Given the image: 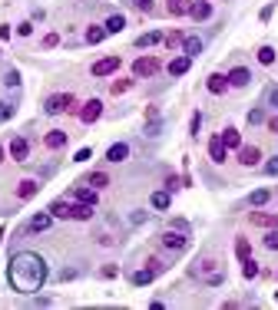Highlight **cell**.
<instances>
[{"instance_id": "1", "label": "cell", "mask_w": 278, "mask_h": 310, "mask_svg": "<svg viewBox=\"0 0 278 310\" xmlns=\"http://www.w3.org/2000/svg\"><path fill=\"white\" fill-rule=\"evenodd\" d=\"M47 261L33 251H17L7 264V280L17 294H37L47 284Z\"/></svg>"}, {"instance_id": "2", "label": "cell", "mask_w": 278, "mask_h": 310, "mask_svg": "<svg viewBox=\"0 0 278 310\" xmlns=\"http://www.w3.org/2000/svg\"><path fill=\"white\" fill-rule=\"evenodd\" d=\"M189 274L196 280H202L205 287H222V284H225V267H222V261L219 257H208V254L199 257L196 264L189 267Z\"/></svg>"}, {"instance_id": "3", "label": "cell", "mask_w": 278, "mask_h": 310, "mask_svg": "<svg viewBox=\"0 0 278 310\" xmlns=\"http://www.w3.org/2000/svg\"><path fill=\"white\" fill-rule=\"evenodd\" d=\"M43 112L47 116H60V112H80V102H76L73 93H57L43 102Z\"/></svg>"}, {"instance_id": "4", "label": "cell", "mask_w": 278, "mask_h": 310, "mask_svg": "<svg viewBox=\"0 0 278 310\" xmlns=\"http://www.w3.org/2000/svg\"><path fill=\"white\" fill-rule=\"evenodd\" d=\"M50 224H53V215H50V211H37V215H33L30 221L20 228V235H40V231H47Z\"/></svg>"}, {"instance_id": "5", "label": "cell", "mask_w": 278, "mask_h": 310, "mask_svg": "<svg viewBox=\"0 0 278 310\" xmlns=\"http://www.w3.org/2000/svg\"><path fill=\"white\" fill-rule=\"evenodd\" d=\"M159 241H163V248H166V251H176V254L189 248V238H186V231H176V228H169L163 238H159Z\"/></svg>"}, {"instance_id": "6", "label": "cell", "mask_w": 278, "mask_h": 310, "mask_svg": "<svg viewBox=\"0 0 278 310\" xmlns=\"http://www.w3.org/2000/svg\"><path fill=\"white\" fill-rule=\"evenodd\" d=\"M100 116H103V102H100V99H86V102L80 106V122L93 125Z\"/></svg>"}, {"instance_id": "7", "label": "cell", "mask_w": 278, "mask_h": 310, "mask_svg": "<svg viewBox=\"0 0 278 310\" xmlns=\"http://www.w3.org/2000/svg\"><path fill=\"white\" fill-rule=\"evenodd\" d=\"M159 66H163V63H159L156 56H139V60L133 63V73L136 76H156Z\"/></svg>"}, {"instance_id": "8", "label": "cell", "mask_w": 278, "mask_h": 310, "mask_svg": "<svg viewBox=\"0 0 278 310\" xmlns=\"http://www.w3.org/2000/svg\"><path fill=\"white\" fill-rule=\"evenodd\" d=\"M120 56H106V60H96L93 63V76H100V80H103V76H113L116 73V69H120Z\"/></svg>"}, {"instance_id": "9", "label": "cell", "mask_w": 278, "mask_h": 310, "mask_svg": "<svg viewBox=\"0 0 278 310\" xmlns=\"http://www.w3.org/2000/svg\"><path fill=\"white\" fill-rule=\"evenodd\" d=\"M10 159H13V162H27V159H30V142L17 136V139L10 142Z\"/></svg>"}, {"instance_id": "10", "label": "cell", "mask_w": 278, "mask_h": 310, "mask_svg": "<svg viewBox=\"0 0 278 310\" xmlns=\"http://www.w3.org/2000/svg\"><path fill=\"white\" fill-rule=\"evenodd\" d=\"M189 17L202 23V20H208V17H212V4H208V0H192V7H189Z\"/></svg>"}, {"instance_id": "11", "label": "cell", "mask_w": 278, "mask_h": 310, "mask_svg": "<svg viewBox=\"0 0 278 310\" xmlns=\"http://www.w3.org/2000/svg\"><path fill=\"white\" fill-rule=\"evenodd\" d=\"M225 155H228V149H225V145H222V136L208 139V159H212L215 165H222V162H225Z\"/></svg>"}, {"instance_id": "12", "label": "cell", "mask_w": 278, "mask_h": 310, "mask_svg": "<svg viewBox=\"0 0 278 310\" xmlns=\"http://www.w3.org/2000/svg\"><path fill=\"white\" fill-rule=\"evenodd\" d=\"M37 192H40V182H37V178H24V182L17 185V198H20V201H30Z\"/></svg>"}, {"instance_id": "13", "label": "cell", "mask_w": 278, "mask_h": 310, "mask_svg": "<svg viewBox=\"0 0 278 310\" xmlns=\"http://www.w3.org/2000/svg\"><path fill=\"white\" fill-rule=\"evenodd\" d=\"M239 162H242V165H248V168L259 165V162H262V149H255V145H242V149H239Z\"/></svg>"}, {"instance_id": "14", "label": "cell", "mask_w": 278, "mask_h": 310, "mask_svg": "<svg viewBox=\"0 0 278 310\" xmlns=\"http://www.w3.org/2000/svg\"><path fill=\"white\" fill-rule=\"evenodd\" d=\"M96 205H86V201H73V208H70V218H76V221H89L93 218Z\"/></svg>"}, {"instance_id": "15", "label": "cell", "mask_w": 278, "mask_h": 310, "mask_svg": "<svg viewBox=\"0 0 278 310\" xmlns=\"http://www.w3.org/2000/svg\"><path fill=\"white\" fill-rule=\"evenodd\" d=\"M73 195H76V201H86V205H96V188H93V185H86V182H80V185L73 188Z\"/></svg>"}, {"instance_id": "16", "label": "cell", "mask_w": 278, "mask_h": 310, "mask_svg": "<svg viewBox=\"0 0 278 310\" xmlns=\"http://www.w3.org/2000/svg\"><path fill=\"white\" fill-rule=\"evenodd\" d=\"M248 221L259 224V228H278V215H265V211H252Z\"/></svg>"}, {"instance_id": "17", "label": "cell", "mask_w": 278, "mask_h": 310, "mask_svg": "<svg viewBox=\"0 0 278 310\" xmlns=\"http://www.w3.org/2000/svg\"><path fill=\"white\" fill-rule=\"evenodd\" d=\"M248 80H252V73H248V69L245 66H235L232 69V73H228V86H248Z\"/></svg>"}, {"instance_id": "18", "label": "cell", "mask_w": 278, "mask_h": 310, "mask_svg": "<svg viewBox=\"0 0 278 310\" xmlns=\"http://www.w3.org/2000/svg\"><path fill=\"white\" fill-rule=\"evenodd\" d=\"M205 86H208V93L222 96V93L228 89V76H222V73H212V76H208V83H205Z\"/></svg>"}, {"instance_id": "19", "label": "cell", "mask_w": 278, "mask_h": 310, "mask_svg": "<svg viewBox=\"0 0 278 310\" xmlns=\"http://www.w3.org/2000/svg\"><path fill=\"white\" fill-rule=\"evenodd\" d=\"M43 145H47V149H53V152L63 149V145H66V132H60V129L47 132V136H43Z\"/></svg>"}, {"instance_id": "20", "label": "cell", "mask_w": 278, "mask_h": 310, "mask_svg": "<svg viewBox=\"0 0 278 310\" xmlns=\"http://www.w3.org/2000/svg\"><path fill=\"white\" fill-rule=\"evenodd\" d=\"M192 66V56H176V60L169 63V76H186Z\"/></svg>"}, {"instance_id": "21", "label": "cell", "mask_w": 278, "mask_h": 310, "mask_svg": "<svg viewBox=\"0 0 278 310\" xmlns=\"http://www.w3.org/2000/svg\"><path fill=\"white\" fill-rule=\"evenodd\" d=\"M106 159H109V162H126V159H129V145H126V142L109 145V149H106Z\"/></svg>"}, {"instance_id": "22", "label": "cell", "mask_w": 278, "mask_h": 310, "mask_svg": "<svg viewBox=\"0 0 278 310\" xmlns=\"http://www.w3.org/2000/svg\"><path fill=\"white\" fill-rule=\"evenodd\" d=\"M222 145H225V149H235V152H239V149H242V136H239V129H225V132H222Z\"/></svg>"}, {"instance_id": "23", "label": "cell", "mask_w": 278, "mask_h": 310, "mask_svg": "<svg viewBox=\"0 0 278 310\" xmlns=\"http://www.w3.org/2000/svg\"><path fill=\"white\" fill-rule=\"evenodd\" d=\"M189 7H192V0H169V4H166V10H169L172 17H186V13H189Z\"/></svg>"}, {"instance_id": "24", "label": "cell", "mask_w": 278, "mask_h": 310, "mask_svg": "<svg viewBox=\"0 0 278 310\" xmlns=\"http://www.w3.org/2000/svg\"><path fill=\"white\" fill-rule=\"evenodd\" d=\"M83 182H86V185H93L96 192H100V188H106V185H109V175H106V172H89Z\"/></svg>"}, {"instance_id": "25", "label": "cell", "mask_w": 278, "mask_h": 310, "mask_svg": "<svg viewBox=\"0 0 278 310\" xmlns=\"http://www.w3.org/2000/svg\"><path fill=\"white\" fill-rule=\"evenodd\" d=\"M70 208H73V205H70V201L57 198V201H50V208H47V211H50L53 218H70Z\"/></svg>"}, {"instance_id": "26", "label": "cell", "mask_w": 278, "mask_h": 310, "mask_svg": "<svg viewBox=\"0 0 278 310\" xmlns=\"http://www.w3.org/2000/svg\"><path fill=\"white\" fill-rule=\"evenodd\" d=\"M156 43H163V33L159 30H149V33H143V37L136 40V46H143V50L146 46H156Z\"/></svg>"}, {"instance_id": "27", "label": "cell", "mask_w": 278, "mask_h": 310, "mask_svg": "<svg viewBox=\"0 0 278 310\" xmlns=\"http://www.w3.org/2000/svg\"><path fill=\"white\" fill-rule=\"evenodd\" d=\"M149 205L156 208V211H166V208H169V188H166V192H152Z\"/></svg>"}, {"instance_id": "28", "label": "cell", "mask_w": 278, "mask_h": 310, "mask_svg": "<svg viewBox=\"0 0 278 310\" xmlns=\"http://www.w3.org/2000/svg\"><path fill=\"white\" fill-rule=\"evenodd\" d=\"M182 50H186V56H199V53H202V40H199V37H186L182 40Z\"/></svg>"}, {"instance_id": "29", "label": "cell", "mask_w": 278, "mask_h": 310, "mask_svg": "<svg viewBox=\"0 0 278 310\" xmlns=\"http://www.w3.org/2000/svg\"><path fill=\"white\" fill-rule=\"evenodd\" d=\"M268 198H272V195H268V188H259V192H252V195H248V205H252V208H262Z\"/></svg>"}, {"instance_id": "30", "label": "cell", "mask_w": 278, "mask_h": 310, "mask_svg": "<svg viewBox=\"0 0 278 310\" xmlns=\"http://www.w3.org/2000/svg\"><path fill=\"white\" fill-rule=\"evenodd\" d=\"M235 254H239V261H245V257H252V248H248V238H235Z\"/></svg>"}, {"instance_id": "31", "label": "cell", "mask_w": 278, "mask_h": 310, "mask_svg": "<svg viewBox=\"0 0 278 310\" xmlns=\"http://www.w3.org/2000/svg\"><path fill=\"white\" fill-rule=\"evenodd\" d=\"M103 37H106V27H89L86 30V43H103Z\"/></svg>"}, {"instance_id": "32", "label": "cell", "mask_w": 278, "mask_h": 310, "mask_svg": "<svg viewBox=\"0 0 278 310\" xmlns=\"http://www.w3.org/2000/svg\"><path fill=\"white\" fill-rule=\"evenodd\" d=\"M123 27H126V20H123V17H120V13H113V17H109V20H106V33H120V30H123Z\"/></svg>"}, {"instance_id": "33", "label": "cell", "mask_w": 278, "mask_h": 310, "mask_svg": "<svg viewBox=\"0 0 278 310\" xmlns=\"http://www.w3.org/2000/svg\"><path fill=\"white\" fill-rule=\"evenodd\" d=\"M152 277H156V274H152L149 267H143V271L133 274V284H139V287H143V284H152Z\"/></svg>"}, {"instance_id": "34", "label": "cell", "mask_w": 278, "mask_h": 310, "mask_svg": "<svg viewBox=\"0 0 278 310\" xmlns=\"http://www.w3.org/2000/svg\"><path fill=\"white\" fill-rule=\"evenodd\" d=\"M242 274H245L248 280H252V277H259V264H255L252 257H245V261H242Z\"/></svg>"}, {"instance_id": "35", "label": "cell", "mask_w": 278, "mask_h": 310, "mask_svg": "<svg viewBox=\"0 0 278 310\" xmlns=\"http://www.w3.org/2000/svg\"><path fill=\"white\" fill-rule=\"evenodd\" d=\"M259 63H262V66H272V63H275V50H272V46H262V50H259Z\"/></svg>"}, {"instance_id": "36", "label": "cell", "mask_w": 278, "mask_h": 310, "mask_svg": "<svg viewBox=\"0 0 278 310\" xmlns=\"http://www.w3.org/2000/svg\"><path fill=\"white\" fill-rule=\"evenodd\" d=\"M182 40H186L182 33H179V30H172L169 37H166V46H169V50H179V46H182Z\"/></svg>"}, {"instance_id": "37", "label": "cell", "mask_w": 278, "mask_h": 310, "mask_svg": "<svg viewBox=\"0 0 278 310\" xmlns=\"http://www.w3.org/2000/svg\"><path fill=\"white\" fill-rule=\"evenodd\" d=\"M13 112H17V106H13V102H0V122L13 119Z\"/></svg>"}, {"instance_id": "38", "label": "cell", "mask_w": 278, "mask_h": 310, "mask_svg": "<svg viewBox=\"0 0 278 310\" xmlns=\"http://www.w3.org/2000/svg\"><path fill=\"white\" fill-rule=\"evenodd\" d=\"M265 248H268V251H278V228H268V235H265Z\"/></svg>"}, {"instance_id": "39", "label": "cell", "mask_w": 278, "mask_h": 310, "mask_svg": "<svg viewBox=\"0 0 278 310\" xmlns=\"http://www.w3.org/2000/svg\"><path fill=\"white\" fill-rule=\"evenodd\" d=\"M4 86H7V89H17V86H20V73H17V69H10V73L4 76Z\"/></svg>"}, {"instance_id": "40", "label": "cell", "mask_w": 278, "mask_h": 310, "mask_svg": "<svg viewBox=\"0 0 278 310\" xmlns=\"http://www.w3.org/2000/svg\"><path fill=\"white\" fill-rule=\"evenodd\" d=\"M146 267H149L152 274H159V271H166V261H159V257H149V261H146Z\"/></svg>"}, {"instance_id": "41", "label": "cell", "mask_w": 278, "mask_h": 310, "mask_svg": "<svg viewBox=\"0 0 278 310\" xmlns=\"http://www.w3.org/2000/svg\"><path fill=\"white\" fill-rule=\"evenodd\" d=\"M129 86H133V80H116V83H113V93L120 96V93H126Z\"/></svg>"}, {"instance_id": "42", "label": "cell", "mask_w": 278, "mask_h": 310, "mask_svg": "<svg viewBox=\"0 0 278 310\" xmlns=\"http://www.w3.org/2000/svg\"><path fill=\"white\" fill-rule=\"evenodd\" d=\"M199 129H202V116H192V122H189V136H199Z\"/></svg>"}, {"instance_id": "43", "label": "cell", "mask_w": 278, "mask_h": 310, "mask_svg": "<svg viewBox=\"0 0 278 310\" xmlns=\"http://www.w3.org/2000/svg\"><path fill=\"white\" fill-rule=\"evenodd\" d=\"M248 122H252V125L265 122V112H262V109H252V112H248Z\"/></svg>"}, {"instance_id": "44", "label": "cell", "mask_w": 278, "mask_h": 310, "mask_svg": "<svg viewBox=\"0 0 278 310\" xmlns=\"http://www.w3.org/2000/svg\"><path fill=\"white\" fill-rule=\"evenodd\" d=\"M166 188H169V192H176V188H182V178H176V175H169V178H166Z\"/></svg>"}, {"instance_id": "45", "label": "cell", "mask_w": 278, "mask_h": 310, "mask_svg": "<svg viewBox=\"0 0 278 310\" xmlns=\"http://www.w3.org/2000/svg\"><path fill=\"white\" fill-rule=\"evenodd\" d=\"M265 175H278V155H275V159H268V162H265Z\"/></svg>"}, {"instance_id": "46", "label": "cell", "mask_w": 278, "mask_h": 310, "mask_svg": "<svg viewBox=\"0 0 278 310\" xmlns=\"http://www.w3.org/2000/svg\"><path fill=\"white\" fill-rule=\"evenodd\" d=\"M57 43H60V37H57V33H47V37H43V46H47V50H53Z\"/></svg>"}, {"instance_id": "47", "label": "cell", "mask_w": 278, "mask_h": 310, "mask_svg": "<svg viewBox=\"0 0 278 310\" xmlns=\"http://www.w3.org/2000/svg\"><path fill=\"white\" fill-rule=\"evenodd\" d=\"M265 99H268V106H275V109H278V86L268 89V96H265Z\"/></svg>"}, {"instance_id": "48", "label": "cell", "mask_w": 278, "mask_h": 310, "mask_svg": "<svg viewBox=\"0 0 278 310\" xmlns=\"http://www.w3.org/2000/svg\"><path fill=\"white\" fill-rule=\"evenodd\" d=\"M136 10H143V13H152V0H136Z\"/></svg>"}, {"instance_id": "49", "label": "cell", "mask_w": 278, "mask_h": 310, "mask_svg": "<svg viewBox=\"0 0 278 310\" xmlns=\"http://www.w3.org/2000/svg\"><path fill=\"white\" fill-rule=\"evenodd\" d=\"M172 228H176V231H186V235H189V221H182V218H176V221H172Z\"/></svg>"}, {"instance_id": "50", "label": "cell", "mask_w": 278, "mask_h": 310, "mask_svg": "<svg viewBox=\"0 0 278 310\" xmlns=\"http://www.w3.org/2000/svg\"><path fill=\"white\" fill-rule=\"evenodd\" d=\"M17 33H20V37H30L33 27H30V23H20V27H17Z\"/></svg>"}, {"instance_id": "51", "label": "cell", "mask_w": 278, "mask_h": 310, "mask_svg": "<svg viewBox=\"0 0 278 310\" xmlns=\"http://www.w3.org/2000/svg\"><path fill=\"white\" fill-rule=\"evenodd\" d=\"M89 155H93V152H89V149H80V152H76V162H86Z\"/></svg>"}, {"instance_id": "52", "label": "cell", "mask_w": 278, "mask_h": 310, "mask_svg": "<svg viewBox=\"0 0 278 310\" xmlns=\"http://www.w3.org/2000/svg\"><path fill=\"white\" fill-rule=\"evenodd\" d=\"M268 129H272L275 136H278V116H272V119H268Z\"/></svg>"}, {"instance_id": "53", "label": "cell", "mask_w": 278, "mask_h": 310, "mask_svg": "<svg viewBox=\"0 0 278 310\" xmlns=\"http://www.w3.org/2000/svg\"><path fill=\"white\" fill-rule=\"evenodd\" d=\"M7 37H10V27L4 23V27H0V40H7Z\"/></svg>"}, {"instance_id": "54", "label": "cell", "mask_w": 278, "mask_h": 310, "mask_svg": "<svg viewBox=\"0 0 278 310\" xmlns=\"http://www.w3.org/2000/svg\"><path fill=\"white\" fill-rule=\"evenodd\" d=\"M0 162H4V145H0Z\"/></svg>"}]
</instances>
